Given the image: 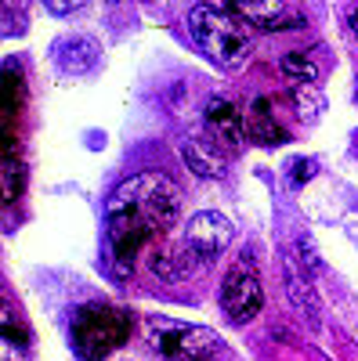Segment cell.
Here are the masks:
<instances>
[{
    "label": "cell",
    "instance_id": "16",
    "mask_svg": "<svg viewBox=\"0 0 358 361\" xmlns=\"http://www.w3.org/2000/svg\"><path fill=\"white\" fill-rule=\"evenodd\" d=\"M297 253H301V260H304V267H308V275H318V271H322V257H318V250H315V243H311L308 235L297 238Z\"/></svg>",
    "mask_w": 358,
    "mask_h": 361
},
{
    "label": "cell",
    "instance_id": "2",
    "mask_svg": "<svg viewBox=\"0 0 358 361\" xmlns=\"http://www.w3.org/2000/svg\"><path fill=\"white\" fill-rule=\"evenodd\" d=\"M189 33L203 47V54H210L217 66H243L246 54L253 51V29L232 15L225 4H196L189 11Z\"/></svg>",
    "mask_w": 358,
    "mask_h": 361
},
{
    "label": "cell",
    "instance_id": "7",
    "mask_svg": "<svg viewBox=\"0 0 358 361\" xmlns=\"http://www.w3.org/2000/svg\"><path fill=\"white\" fill-rule=\"evenodd\" d=\"M232 15H239L250 29H264V33H282V29H297L304 18L286 0H243V4H225Z\"/></svg>",
    "mask_w": 358,
    "mask_h": 361
},
{
    "label": "cell",
    "instance_id": "19",
    "mask_svg": "<svg viewBox=\"0 0 358 361\" xmlns=\"http://www.w3.org/2000/svg\"><path fill=\"white\" fill-rule=\"evenodd\" d=\"M351 29H354V37H358V11L351 15Z\"/></svg>",
    "mask_w": 358,
    "mask_h": 361
},
{
    "label": "cell",
    "instance_id": "13",
    "mask_svg": "<svg viewBox=\"0 0 358 361\" xmlns=\"http://www.w3.org/2000/svg\"><path fill=\"white\" fill-rule=\"evenodd\" d=\"M246 134L268 148H275L286 141V127L279 123V116L272 112V102L268 98H253L250 102V112H246Z\"/></svg>",
    "mask_w": 358,
    "mask_h": 361
},
{
    "label": "cell",
    "instance_id": "5",
    "mask_svg": "<svg viewBox=\"0 0 358 361\" xmlns=\"http://www.w3.org/2000/svg\"><path fill=\"white\" fill-rule=\"evenodd\" d=\"M261 307H264V286H261V275L253 271V260L246 253L239 260V267L228 271V279L221 286V311L228 314V322L246 325L261 314Z\"/></svg>",
    "mask_w": 358,
    "mask_h": 361
},
{
    "label": "cell",
    "instance_id": "12",
    "mask_svg": "<svg viewBox=\"0 0 358 361\" xmlns=\"http://www.w3.org/2000/svg\"><path fill=\"white\" fill-rule=\"evenodd\" d=\"M282 282H286V300L304 314L308 325H322V307H318V300H315V289H311V279L301 275V267H297L293 257L282 260Z\"/></svg>",
    "mask_w": 358,
    "mask_h": 361
},
{
    "label": "cell",
    "instance_id": "11",
    "mask_svg": "<svg viewBox=\"0 0 358 361\" xmlns=\"http://www.w3.org/2000/svg\"><path fill=\"white\" fill-rule=\"evenodd\" d=\"M54 66L69 73V76H80L87 69H95L98 66V58H102V47L95 37H87V33H76V37H62L54 44Z\"/></svg>",
    "mask_w": 358,
    "mask_h": 361
},
{
    "label": "cell",
    "instance_id": "18",
    "mask_svg": "<svg viewBox=\"0 0 358 361\" xmlns=\"http://www.w3.org/2000/svg\"><path fill=\"white\" fill-rule=\"evenodd\" d=\"M83 4H47V11L51 15H73V11H80Z\"/></svg>",
    "mask_w": 358,
    "mask_h": 361
},
{
    "label": "cell",
    "instance_id": "10",
    "mask_svg": "<svg viewBox=\"0 0 358 361\" xmlns=\"http://www.w3.org/2000/svg\"><path fill=\"white\" fill-rule=\"evenodd\" d=\"M206 127L210 134L228 148V152H239L246 137V116H239V105L232 98H214L206 105Z\"/></svg>",
    "mask_w": 358,
    "mask_h": 361
},
{
    "label": "cell",
    "instance_id": "15",
    "mask_svg": "<svg viewBox=\"0 0 358 361\" xmlns=\"http://www.w3.org/2000/svg\"><path fill=\"white\" fill-rule=\"evenodd\" d=\"M279 69H282V76H290L293 83H315V80H318V62H315V54H304V51L282 54Z\"/></svg>",
    "mask_w": 358,
    "mask_h": 361
},
{
    "label": "cell",
    "instance_id": "14",
    "mask_svg": "<svg viewBox=\"0 0 358 361\" xmlns=\"http://www.w3.org/2000/svg\"><path fill=\"white\" fill-rule=\"evenodd\" d=\"M290 102H293L297 116L308 119V123H315V119L326 112V98H322V90H318V87H311V83H297V87H290Z\"/></svg>",
    "mask_w": 358,
    "mask_h": 361
},
{
    "label": "cell",
    "instance_id": "17",
    "mask_svg": "<svg viewBox=\"0 0 358 361\" xmlns=\"http://www.w3.org/2000/svg\"><path fill=\"white\" fill-rule=\"evenodd\" d=\"M311 170H315L311 159H297V163H293V180H297V185H304V180L311 177Z\"/></svg>",
    "mask_w": 358,
    "mask_h": 361
},
{
    "label": "cell",
    "instance_id": "4",
    "mask_svg": "<svg viewBox=\"0 0 358 361\" xmlns=\"http://www.w3.org/2000/svg\"><path fill=\"white\" fill-rule=\"evenodd\" d=\"M124 336H127V318L112 307L91 304L80 307L73 318V347L83 361H102Z\"/></svg>",
    "mask_w": 358,
    "mask_h": 361
},
{
    "label": "cell",
    "instance_id": "3",
    "mask_svg": "<svg viewBox=\"0 0 358 361\" xmlns=\"http://www.w3.org/2000/svg\"><path fill=\"white\" fill-rule=\"evenodd\" d=\"M145 336L170 361H214L221 354V336L206 325H189L174 318H148Z\"/></svg>",
    "mask_w": 358,
    "mask_h": 361
},
{
    "label": "cell",
    "instance_id": "9",
    "mask_svg": "<svg viewBox=\"0 0 358 361\" xmlns=\"http://www.w3.org/2000/svg\"><path fill=\"white\" fill-rule=\"evenodd\" d=\"M148 267H153L160 279H167V282H185V279H192L196 271L206 267V264L192 253V246L185 243V238H181V243H174V238H170V243H163L160 250L148 253Z\"/></svg>",
    "mask_w": 358,
    "mask_h": 361
},
{
    "label": "cell",
    "instance_id": "8",
    "mask_svg": "<svg viewBox=\"0 0 358 361\" xmlns=\"http://www.w3.org/2000/svg\"><path fill=\"white\" fill-rule=\"evenodd\" d=\"M181 156H185V163H189V170H192L196 177L217 180V177H225V170H228V148H225L214 134H192V137H185Z\"/></svg>",
    "mask_w": 358,
    "mask_h": 361
},
{
    "label": "cell",
    "instance_id": "6",
    "mask_svg": "<svg viewBox=\"0 0 358 361\" xmlns=\"http://www.w3.org/2000/svg\"><path fill=\"white\" fill-rule=\"evenodd\" d=\"M232 221L225 214H217V209H203V214H196L185 228V243L192 246V253L203 260V264H214L228 246H232Z\"/></svg>",
    "mask_w": 358,
    "mask_h": 361
},
{
    "label": "cell",
    "instance_id": "1",
    "mask_svg": "<svg viewBox=\"0 0 358 361\" xmlns=\"http://www.w3.org/2000/svg\"><path fill=\"white\" fill-rule=\"evenodd\" d=\"M181 214V192L167 173H134L105 202V228L119 271H131L138 250L163 231L174 228Z\"/></svg>",
    "mask_w": 358,
    "mask_h": 361
}]
</instances>
